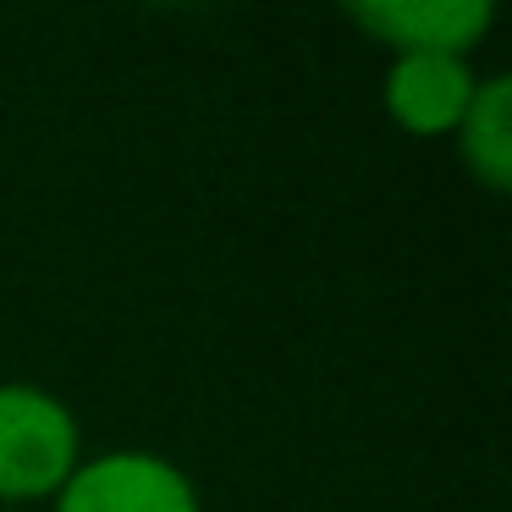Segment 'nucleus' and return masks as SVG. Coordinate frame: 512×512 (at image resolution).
Here are the masks:
<instances>
[{"label":"nucleus","mask_w":512,"mask_h":512,"mask_svg":"<svg viewBox=\"0 0 512 512\" xmlns=\"http://www.w3.org/2000/svg\"><path fill=\"white\" fill-rule=\"evenodd\" d=\"M347 17L391 56H474L496 28L490 0H353Z\"/></svg>","instance_id":"obj_3"},{"label":"nucleus","mask_w":512,"mask_h":512,"mask_svg":"<svg viewBox=\"0 0 512 512\" xmlns=\"http://www.w3.org/2000/svg\"><path fill=\"white\" fill-rule=\"evenodd\" d=\"M479 89L474 56H391L380 100L386 116L413 138H452Z\"/></svg>","instance_id":"obj_4"},{"label":"nucleus","mask_w":512,"mask_h":512,"mask_svg":"<svg viewBox=\"0 0 512 512\" xmlns=\"http://www.w3.org/2000/svg\"><path fill=\"white\" fill-rule=\"evenodd\" d=\"M78 463V413L34 380H0V501H56Z\"/></svg>","instance_id":"obj_1"},{"label":"nucleus","mask_w":512,"mask_h":512,"mask_svg":"<svg viewBox=\"0 0 512 512\" xmlns=\"http://www.w3.org/2000/svg\"><path fill=\"white\" fill-rule=\"evenodd\" d=\"M50 512H204V501L188 468H177L171 457L116 446V452L83 457L56 490Z\"/></svg>","instance_id":"obj_2"},{"label":"nucleus","mask_w":512,"mask_h":512,"mask_svg":"<svg viewBox=\"0 0 512 512\" xmlns=\"http://www.w3.org/2000/svg\"><path fill=\"white\" fill-rule=\"evenodd\" d=\"M463 171L485 193L512 188V78L507 72H479V89L468 100L463 122L452 133Z\"/></svg>","instance_id":"obj_5"}]
</instances>
